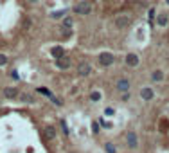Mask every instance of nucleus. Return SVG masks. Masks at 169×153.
Masks as SVG:
<instances>
[{
    "label": "nucleus",
    "mask_w": 169,
    "mask_h": 153,
    "mask_svg": "<svg viewBox=\"0 0 169 153\" xmlns=\"http://www.w3.org/2000/svg\"><path fill=\"white\" fill-rule=\"evenodd\" d=\"M72 11H74L76 15H81V16H86L92 13V4L88 2V0H81V2H78L74 7H72Z\"/></svg>",
    "instance_id": "f257e3e1"
},
{
    "label": "nucleus",
    "mask_w": 169,
    "mask_h": 153,
    "mask_svg": "<svg viewBox=\"0 0 169 153\" xmlns=\"http://www.w3.org/2000/svg\"><path fill=\"white\" fill-rule=\"evenodd\" d=\"M130 24H131V16H128V15H117L113 18V25L117 29H126Z\"/></svg>",
    "instance_id": "f03ea898"
},
{
    "label": "nucleus",
    "mask_w": 169,
    "mask_h": 153,
    "mask_svg": "<svg viewBox=\"0 0 169 153\" xmlns=\"http://www.w3.org/2000/svg\"><path fill=\"white\" fill-rule=\"evenodd\" d=\"M97 61H99L101 67H110V65H113V61H115V56L112 52H101L97 56Z\"/></svg>",
    "instance_id": "7ed1b4c3"
},
{
    "label": "nucleus",
    "mask_w": 169,
    "mask_h": 153,
    "mask_svg": "<svg viewBox=\"0 0 169 153\" xmlns=\"http://www.w3.org/2000/svg\"><path fill=\"white\" fill-rule=\"evenodd\" d=\"M130 86H131V83H130L128 78H120V79H117V83H115V88H117L119 92H130Z\"/></svg>",
    "instance_id": "20e7f679"
},
{
    "label": "nucleus",
    "mask_w": 169,
    "mask_h": 153,
    "mask_svg": "<svg viewBox=\"0 0 169 153\" xmlns=\"http://www.w3.org/2000/svg\"><path fill=\"white\" fill-rule=\"evenodd\" d=\"M124 61H126L128 67H139V63H140V59H139V56L135 52H128L126 58H124Z\"/></svg>",
    "instance_id": "39448f33"
},
{
    "label": "nucleus",
    "mask_w": 169,
    "mask_h": 153,
    "mask_svg": "<svg viewBox=\"0 0 169 153\" xmlns=\"http://www.w3.org/2000/svg\"><path fill=\"white\" fill-rule=\"evenodd\" d=\"M140 97H142L144 101H151V99L155 97V90L151 88V86H144V88L140 90Z\"/></svg>",
    "instance_id": "423d86ee"
},
{
    "label": "nucleus",
    "mask_w": 169,
    "mask_h": 153,
    "mask_svg": "<svg viewBox=\"0 0 169 153\" xmlns=\"http://www.w3.org/2000/svg\"><path fill=\"white\" fill-rule=\"evenodd\" d=\"M70 58L68 56H63V58H59V59H56V67L58 69H61V70H67V69H70Z\"/></svg>",
    "instance_id": "0eeeda50"
},
{
    "label": "nucleus",
    "mask_w": 169,
    "mask_h": 153,
    "mask_svg": "<svg viewBox=\"0 0 169 153\" xmlns=\"http://www.w3.org/2000/svg\"><path fill=\"white\" fill-rule=\"evenodd\" d=\"M43 135H45V139L47 141H52V139H56V128L54 126H45L43 128Z\"/></svg>",
    "instance_id": "6e6552de"
},
{
    "label": "nucleus",
    "mask_w": 169,
    "mask_h": 153,
    "mask_svg": "<svg viewBox=\"0 0 169 153\" xmlns=\"http://www.w3.org/2000/svg\"><path fill=\"white\" fill-rule=\"evenodd\" d=\"M90 72H92V67H90L86 61H83V63L78 65V74H79V76H88Z\"/></svg>",
    "instance_id": "1a4fd4ad"
},
{
    "label": "nucleus",
    "mask_w": 169,
    "mask_h": 153,
    "mask_svg": "<svg viewBox=\"0 0 169 153\" xmlns=\"http://www.w3.org/2000/svg\"><path fill=\"white\" fill-rule=\"evenodd\" d=\"M18 88H16V86H6V88H4V96L7 97V99H15V97H18Z\"/></svg>",
    "instance_id": "9d476101"
},
{
    "label": "nucleus",
    "mask_w": 169,
    "mask_h": 153,
    "mask_svg": "<svg viewBox=\"0 0 169 153\" xmlns=\"http://www.w3.org/2000/svg\"><path fill=\"white\" fill-rule=\"evenodd\" d=\"M167 22H169V16H167V13H160V15L157 16V25H160V27H165V25H167Z\"/></svg>",
    "instance_id": "9b49d317"
},
{
    "label": "nucleus",
    "mask_w": 169,
    "mask_h": 153,
    "mask_svg": "<svg viewBox=\"0 0 169 153\" xmlns=\"http://www.w3.org/2000/svg\"><path fill=\"white\" fill-rule=\"evenodd\" d=\"M126 142H128V146L130 148H137V135L133 133V132H128V135H126Z\"/></svg>",
    "instance_id": "f8f14e48"
},
{
    "label": "nucleus",
    "mask_w": 169,
    "mask_h": 153,
    "mask_svg": "<svg viewBox=\"0 0 169 153\" xmlns=\"http://www.w3.org/2000/svg\"><path fill=\"white\" fill-rule=\"evenodd\" d=\"M51 54H52V56H54L56 59H59V58H63V56H67V54H65V49H63V47H59V45H58V47H52V51H51Z\"/></svg>",
    "instance_id": "ddd939ff"
},
{
    "label": "nucleus",
    "mask_w": 169,
    "mask_h": 153,
    "mask_svg": "<svg viewBox=\"0 0 169 153\" xmlns=\"http://www.w3.org/2000/svg\"><path fill=\"white\" fill-rule=\"evenodd\" d=\"M65 13H67V9H59V11H52V13H51V18H54V20H59V18H63V16H65Z\"/></svg>",
    "instance_id": "4468645a"
},
{
    "label": "nucleus",
    "mask_w": 169,
    "mask_h": 153,
    "mask_svg": "<svg viewBox=\"0 0 169 153\" xmlns=\"http://www.w3.org/2000/svg\"><path fill=\"white\" fill-rule=\"evenodd\" d=\"M72 25H74V20L70 16H65L63 18V29H72Z\"/></svg>",
    "instance_id": "2eb2a0df"
},
{
    "label": "nucleus",
    "mask_w": 169,
    "mask_h": 153,
    "mask_svg": "<svg viewBox=\"0 0 169 153\" xmlns=\"http://www.w3.org/2000/svg\"><path fill=\"white\" fill-rule=\"evenodd\" d=\"M151 79H153V81H162V79H164V72H162V70H153Z\"/></svg>",
    "instance_id": "dca6fc26"
},
{
    "label": "nucleus",
    "mask_w": 169,
    "mask_h": 153,
    "mask_svg": "<svg viewBox=\"0 0 169 153\" xmlns=\"http://www.w3.org/2000/svg\"><path fill=\"white\" fill-rule=\"evenodd\" d=\"M90 101H94V103H95V101H101V92H99V90H94V92L90 94Z\"/></svg>",
    "instance_id": "f3484780"
},
{
    "label": "nucleus",
    "mask_w": 169,
    "mask_h": 153,
    "mask_svg": "<svg viewBox=\"0 0 169 153\" xmlns=\"http://www.w3.org/2000/svg\"><path fill=\"white\" fill-rule=\"evenodd\" d=\"M38 94H43V96H47V97H52V92H51L49 88H43V86H40V88H38Z\"/></svg>",
    "instance_id": "a211bd4d"
},
{
    "label": "nucleus",
    "mask_w": 169,
    "mask_h": 153,
    "mask_svg": "<svg viewBox=\"0 0 169 153\" xmlns=\"http://www.w3.org/2000/svg\"><path fill=\"white\" fill-rule=\"evenodd\" d=\"M104 149H106V153H117V148L112 144V142H108V144H104Z\"/></svg>",
    "instance_id": "6ab92c4d"
},
{
    "label": "nucleus",
    "mask_w": 169,
    "mask_h": 153,
    "mask_svg": "<svg viewBox=\"0 0 169 153\" xmlns=\"http://www.w3.org/2000/svg\"><path fill=\"white\" fill-rule=\"evenodd\" d=\"M6 63H7V56L6 54H0V67H4Z\"/></svg>",
    "instance_id": "aec40b11"
},
{
    "label": "nucleus",
    "mask_w": 169,
    "mask_h": 153,
    "mask_svg": "<svg viewBox=\"0 0 169 153\" xmlns=\"http://www.w3.org/2000/svg\"><path fill=\"white\" fill-rule=\"evenodd\" d=\"M113 114H115V110H113V108H112V106L104 108V115H113Z\"/></svg>",
    "instance_id": "412c9836"
},
{
    "label": "nucleus",
    "mask_w": 169,
    "mask_h": 153,
    "mask_svg": "<svg viewBox=\"0 0 169 153\" xmlns=\"http://www.w3.org/2000/svg\"><path fill=\"white\" fill-rule=\"evenodd\" d=\"M130 97H131L130 92H123V96H120V99H123V101H130Z\"/></svg>",
    "instance_id": "4be33fe9"
},
{
    "label": "nucleus",
    "mask_w": 169,
    "mask_h": 153,
    "mask_svg": "<svg viewBox=\"0 0 169 153\" xmlns=\"http://www.w3.org/2000/svg\"><path fill=\"white\" fill-rule=\"evenodd\" d=\"M61 128H63V132L68 135V128H67V124H65V121H61Z\"/></svg>",
    "instance_id": "5701e85b"
},
{
    "label": "nucleus",
    "mask_w": 169,
    "mask_h": 153,
    "mask_svg": "<svg viewBox=\"0 0 169 153\" xmlns=\"http://www.w3.org/2000/svg\"><path fill=\"white\" fill-rule=\"evenodd\" d=\"M153 18H155V9H149V20L153 22Z\"/></svg>",
    "instance_id": "b1692460"
},
{
    "label": "nucleus",
    "mask_w": 169,
    "mask_h": 153,
    "mask_svg": "<svg viewBox=\"0 0 169 153\" xmlns=\"http://www.w3.org/2000/svg\"><path fill=\"white\" fill-rule=\"evenodd\" d=\"M11 78H15V79H18V72H16V70H13V72H11Z\"/></svg>",
    "instance_id": "393cba45"
},
{
    "label": "nucleus",
    "mask_w": 169,
    "mask_h": 153,
    "mask_svg": "<svg viewBox=\"0 0 169 153\" xmlns=\"http://www.w3.org/2000/svg\"><path fill=\"white\" fill-rule=\"evenodd\" d=\"M29 2H38V0H29Z\"/></svg>",
    "instance_id": "a878e982"
},
{
    "label": "nucleus",
    "mask_w": 169,
    "mask_h": 153,
    "mask_svg": "<svg viewBox=\"0 0 169 153\" xmlns=\"http://www.w3.org/2000/svg\"><path fill=\"white\" fill-rule=\"evenodd\" d=\"M165 4H167V6H169V0H165Z\"/></svg>",
    "instance_id": "bb28decb"
},
{
    "label": "nucleus",
    "mask_w": 169,
    "mask_h": 153,
    "mask_svg": "<svg viewBox=\"0 0 169 153\" xmlns=\"http://www.w3.org/2000/svg\"><path fill=\"white\" fill-rule=\"evenodd\" d=\"M70 153H74V151H70Z\"/></svg>",
    "instance_id": "cd10ccee"
}]
</instances>
